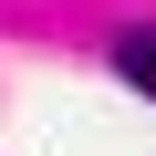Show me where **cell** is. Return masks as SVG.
I'll use <instances>...</instances> for the list:
<instances>
[{
	"label": "cell",
	"instance_id": "obj_1",
	"mask_svg": "<svg viewBox=\"0 0 156 156\" xmlns=\"http://www.w3.org/2000/svg\"><path fill=\"white\" fill-rule=\"evenodd\" d=\"M115 73H125L135 94H156V31H125L115 42Z\"/></svg>",
	"mask_w": 156,
	"mask_h": 156
}]
</instances>
